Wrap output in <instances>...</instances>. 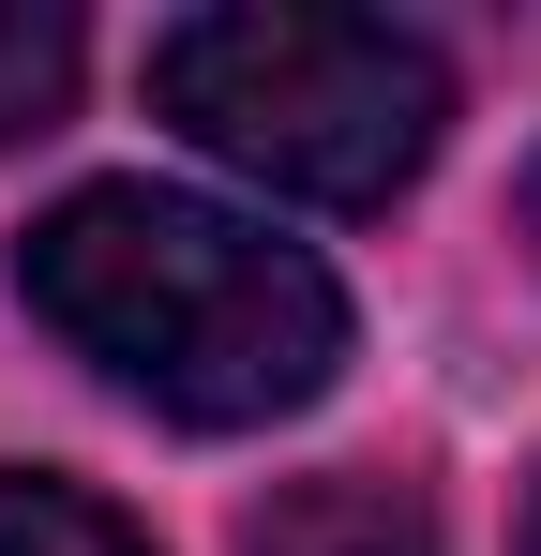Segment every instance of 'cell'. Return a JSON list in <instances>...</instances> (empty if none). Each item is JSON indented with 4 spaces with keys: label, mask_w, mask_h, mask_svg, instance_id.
Segmentation results:
<instances>
[{
    "label": "cell",
    "mask_w": 541,
    "mask_h": 556,
    "mask_svg": "<svg viewBox=\"0 0 541 556\" xmlns=\"http://www.w3.org/2000/svg\"><path fill=\"white\" fill-rule=\"evenodd\" d=\"M30 316L105 362L136 406H166L196 437H241V421H286L316 406L331 362H347V286L316 271L301 241H270L211 195H166V181H90L30 226Z\"/></svg>",
    "instance_id": "obj_1"
},
{
    "label": "cell",
    "mask_w": 541,
    "mask_h": 556,
    "mask_svg": "<svg viewBox=\"0 0 541 556\" xmlns=\"http://www.w3.org/2000/svg\"><path fill=\"white\" fill-rule=\"evenodd\" d=\"M151 105L211 166H241L270 195L376 211V195L422 181V151H437V121H451V76H437V46L391 30V15L226 0V15L151 30Z\"/></svg>",
    "instance_id": "obj_2"
},
{
    "label": "cell",
    "mask_w": 541,
    "mask_h": 556,
    "mask_svg": "<svg viewBox=\"0 0 541 556\" xmlns=\"http://www.w3.org/2000/svg\"><path fill=\"white\" fill-rule=\"evenodd\" d=\"M241 556H437V527H422V496H406V481L331 466V481H286L256 527H241Z\"/></svg>",
    "instance_id": "obj_3"
},
{
    "label": "cell",
    "mask_w": 541,
    "mask_h": 556,
    "mask_svg": "<svg viewBox=\"0 0 541 556\" xmlns=\"http://www.w3.org/2000/svg\"><path fill=\"white\" fill-rule=\"evenodd\" d=\"M76 91V15L61 0H0V136H46Z\"/></svg>",
    "instance_id": "obj_4"
},
{
    "label": "cell",
    "mask_w": 541,
    "mask_h": 556,
    "mask_svg": "<svg viewBox=\"0 0 541 556\" xmlns=\"http://www.w3.org/2000/svg\"><path fill=\"white\" fill-rule=\"evenodd\" d=\"M0 556H151L105 496H76V481H15L0 466Z\"/></svg>",
    "instance_id": "obj_5"
},
{
    "label": "cell",
    "mask_w": 541,
    "mask_h": 556,
    "mask_svg": "<svg viewBox=\"0 0 541 556\" xmlns=\"http://www.w3.org/2000/svg\"><path fill=\"white\" fill-rule=\"evenodd\" d=\"M527 226H541V181H527Z\"/></svg>",
    "instance_id": "obj_6"
},
{
    "label": "cell",
    "mask_w": 541,
    "mask_h": 556,
    "mask_svg": "<svg viewBox=\"0 0 541 556\" xmlns=\"http://www.w3.org/2000/svg\"><path fill=\"white\" fill-rule=\"evenodd\" d=\"M527 556H541V527H527Z\"/></svg>",
    "instance_id": "obj_7"
}]
</instances>
